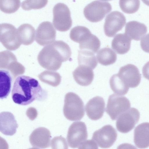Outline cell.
I'll return each instance as SVG.
<instances>
[{
    "label": "cell",
    "mask_w": 149,
    "mask_h": 149,
    "mask_svg": "<svg viewBox=\"0 0 149 149\" xmlns=\"http://www.w3.org/2000/svg\"><path fill=\"white\" fill-rule=\"evenodd\" d=\"M130 106V101L125 97L113 94L109 97L106 111L114 120L129 109Z\"/></svg>",
    "instance_id": "obj_6"
},
{
    "label": "cell",
    "mask_w": 149,
    "mask_h": 149,
    "mask_svg": "<svg viewBox=\"0 0 149 149\" xmlns=\"http://www.w3.org/2000/svg\"><path fill=\"white\" fill-rule=\"evenodd\" d=\"M87 137V128L84 122H74L69 127L67 139L68 144L70 147L78 148L86 140Z\"/></svg>",
    "instance_id": "obj_7"
},
{
    "label": "cell",
    "mask_w": 149,
    "mask_h": 149,
    "mask_svg": "<svg viewBox=\"0 0 149 149\" xmlns=\"http://www.w3.org/2000/svg\"><path fill=\"white\" fill-rule=\"evenodd\" d=\"M101 1H111V0H100Z\"/></svg>",
    "instance_id": "obj_34"
},
{
    "label": "cell",
    "mask_w": 149,
    "mask_h": 149,
    "mask_svg": "<svg viewBox=\"0 0 149 149\" xmlns=\"http://www.w3.org/2000/svg\"><path fill=\"white\" fill-rule=\"evenodd\" d=\"M63 112L65 118L70 120H81L85 114L83 101L75 93L73 92L67 93L65 96Z\"/></svg>",
    "instance_id": "obj_3"
},
{
    "label": "cell",
    "mask_w": 149,
    "mask_h": 149,
    "mask_svg": "<svg viewBox=\"0 0 149 149\" xmlns=\"http://www.w3.org/2000/svg\"><path fill=\"white\" fill-rule=\"evenodd\" d=\"M111 9V5L109 3L95 0L88 4L84 8L83 12L88 20L96 22L101 21Z\"/></svg>",
    "instance_id": "obj_5"
},
{
    "label": "cell",
    "mask_w": 149,
    "mask_h": 149,
    "mask_svg": "<svg viewBox=\"0 0 149 149\" xmlns=\"http://www.w3.org/2000/svg\"><path fill=\"white\" fill-rule=\"evenodd\" d=\"M119 6L124 13L129 14L137 12L140 5L139 0H119Z\"/></svg>",
    "instance_id": "obj_28"
},
{
    "label": "cell",
    "mask_w": 149,
    "mask_h": 149,
    "mask_svg": "<svg viewBox=\"0 0 149 149\" xmlns=\"http://www.w3.org/2000/svg\"><path fill=\"white\" fill-rule=\"evenodd\" d=\"M14 116L9 112L0 113V132L7 136H12L16 132L18 127Z\"/></svg>",
    "instance_id": "obj_15"
},
{
    "label": "cell",
    "mask_w": 149,
    "mask_h": 149,
    "mask_svg": "<svg viewBox=\"0 0 149 149\" xmlns=\"http://www.w3.org/2000/svg\"><path fill=\"white\" fill-rule=\"evenodd\" d=\"M145 4L149 6V0H141Z\"/></svg>",
    "instance_id": "obj_33"
},
{
    "label": "cell",
    "mask_w": 149,
    "mask_h": 149,
    "mask_svg": "<svg viewBox=\"0 0 149 149\" xmlns=\"http://www.w3.org/2000/svg\"><path fill=\"white\" fill-rule=\"evenodd\" d=\"M71 51L69 46L61 40H56L43 48L37 57L40 65L44 68L55 71L62 63L70 59Z\"/></svg>",
    "instance_id": "obj_2"
},
{
    "label": "cell",
    "mask_w": 149,
    "mask_h": 149,
    "mask_svg": "<svg viewBox=\"0 0 149 149\" xmlns=\"http://www.w3.org/2000/svg\"><path fill=\"white\" fill-rule=\"evenodd\" d=\"M18 29L25 38V45H29L33 42L35 39V30L32 25L28 24H23Z\"/></svg>",
    "instance_id": "obj_29"
},
{
    "label": "cell",
    "mask_w": 149,
    "mask_h": 149,
    "mask_svg": "<svg viewBox=\"0 0 149 149\" xmlns=\"http://www.w3.org/2000/svg\"><path fill=\"white\" fill-rule=\"evenodd\" d=\"M140 117L138 110L131 108L122 113L117 118L116 126L120 132L126 133L131 131L138 123Z\"/></svg>",
    "instance_id": "obj_8"
},
{
    "label": "cell",
    "mask_w": 149,
    "mask_h": 149,
    "mask_svg": "<svg viewBox=\"0 0 149 149\" xmlns=\"http://www.w3.org/2000/svg\"><path fill=\"white\" fill-rule=\"evenodd\" d=\"M132 39L125 33H118L113 39L111 47L118 54H123L130 50Z\"/></svg>",
    "instance_id": "obj_19"
},
{
    "label": "cell",
    "mask_w": 149,
    "mask_h": 149,
    "mask_svg": "<svg viewBox=\"0 0 149 149\" xmlns=\"http://www.w3.org/2000/svg\"><path fill=\"white\" fill-rule=\"evenodd\" d=\"M51 133L49 130L41 127L35 129L30 136L32 146L36 148H45L50 146Z\"/></svg>",
    "instance_id": "obj_14"
},
{
    "label": "cell",
    "mask_w": 149,
    "mask_h": 149,
    "mask_svg": "<svg viewBox=\"0 0 149 149\" xmlns=\"http://www.w3.org/2000/svg\"><path fill=\"white\" fill-rule=\"evenodd\" d=\"M20 0H0V10L7 14L13 13L19 8Z\"/></svg>",
    "instance_id": "obj_27"
},
{
    "label": "cell",
    "mask_w": 149,
    "mask_h": 149,
    "mask_svg": "<svg viewBox=\"0 0 149 149\" xmlns=\"http://www.w3.org/2000/svg\"><path fill=\"white\" fill-rule=\"evenodd\" d=\"M13 81L11 73L9 71L0 69V99L6 98L9 94Z\"/></svg>",
    "instance_id": "obj_20"
},
{
    "label": "cell",
    "mask_w": 149,
    "mask_h": 149,
    "mask_svg": "<svg viewBox=\"0 0 149 149\" xmlns=\"http://www.w3.org/2000/svg\"><path fill=\"white\" fill-rule=\"evenodd\" d=\"M72 74L76 82L83 86L90 85L94 77L93 69L85 65H79L72 72Z\"/></svg>",
    "instance_id": "obj_16"
},
{
    "label": "cell",
    "mask_w": 149,
    "mask_h": 149,
    "mask_svg": "<svg viewBox=\"0 0 149 149\" xmlns=\"http://www.w3.org/2000/svg\"><path fill=\"white\" fill-rule=\"evenodd\" d=\"M96 56L99 63L105 66L113 64L117 59L116 53L109 47H104L100 49L97 52Z\"/></svg>",
    "instance_id": "obj_22"
},
{
    "label": "cell",
    "mask_w": 149,
    "mask_h": 149,
    "mask_svg": "<svg viewBox=\"0 0 149 149\" xmlns=\"http://www.w3.org/2000/svg\"><path fill=\"white\" fill-rule=\"evenodd\" d=\"M79 44V49L90 50L95 54L99 50L101 45L99 39L93 34L87 40Z\"/></svg>",
    "instance_id": "obj_26"
},
{
    "label": "cell",
    "mask_w": 149,
    "mask_h": 149,
    "mask_svg": "<svg viewBox=\"0 0 149 149\" xmlns=\"http://www.w3.org/2000/svg\"><path fill=\"white\" fill-rule=\"evenodd\" d=\"M149 123L145 122L139 124L135 128L134 141L139 148H145L149 146Z\"/></svg>",
    "instance_id": "obj_17"
},
{
    "label": "cell",
    "mask_w": 149,
    "mask_h": 149,
    "mask_svg": "<svg viewBox=\"0 0 149 149\" xmlns=\"http://www.w3.org/2000/svg\"><path fill=\"white\" fill-rule=\"evenodd\" d=\"M56 31L51 22H42L37 28L36 40L39 45L45 46L53 42L56 39Z\"/></svg>",
    "instance_id": "obj_11"
},
{
    "label": "cell",
    "mask_w": 149,
    "mask_h": 149,
    "mask_svg": "<svg viewBox=\"0 0 149 149\" xmlns=\"http://www.w3.org/2000/svg\"><path fill=\"white\" fill-rule=\"evenodd\" d=\"M103 98L97 96L90 100L86 104L85 110L89 118L93 120L100 119L103 115L105 108Z\"/></svg>",
    "instance_id": "obj_13"
},
{
    "label": "cell",
    "mask_w": 149,
    "mask_h": 149,
    "mask_svg": "<svg viewBox=\"0 0 149 149\" xmlns=\"http://www.w3.org/2000/svg\"><path fill=\"white\" fill-rule=\"evenodd\" d=\"M47 97V92L35 79L19 75L15 79L12 91V98L15 103L26 105L36 100H44Z\"/></svg>",
    "instance_id": "obj_1"
},
{
    "label": "cell",
    "mask_w": 149,
    "mask_h": 149,
    "mask_svg": "<svg viewBox=\"0 0 149 149\" xmlns=\"http://www.w3.org/2000/svg\"><path fill=\"white\" fill-rule=\"evenodd\" d=\"M53 23L58 31L65 32L69 30L72 25L71 13L68 6L61 3L56 4L53 10Z\"/></svg>",
    "instance_id": "obj_4"
},
{
    "label": "cell",
    "mask_w": 149,
    "mask_h": 149,
    "mask_svg": "<svg viewBox=\"0 0 149 149\" xmlns=\"http://www.w3.org/2000/svg\"><path fill=\"white\" fill-rule=\"evenodd\" d=\"M47 2L48 0H25L22 2L21 7L25 10L40 9L45 7Z\"/></svg>",
    "instance_id": "obj_30"
},
{
    "label": "cell",
    "mask_w": 149,
    "mask_h": 149,
    "mask_svg": "<svg viewBox=\"0 0 149 149\" xmlns=\"http://www.w3.org/2000/svg\"><path fill=\"white\" fill-rule=\"evenodd\" d=\"M118 74L129 88L136 87L140 82L141 74L134 65L129 64L121 67Z\"/></svg>",
    "instance_id": "obj_12"
},
{
    "label": "cell",
    "mask_w": 149,
    "mask_h": 149,
    "mask_svg": "<svg viewBox=\"0 0 149 149\" xmlns=\"http://www.w3.org/2000/svg\"><path fill=\"white\" fill-rule=\"evenodd\" d=\"M92 34L87 28L78 26L74 27L71 30L70 36L72 40L79 44L86 40Z\"/></svg>",
    "instance_id": "obj_23"
},
{
    "label": "cell",
    "mask_w": 149,
    "mask_h": 149,
    "mask_svg": "<svg viewBox=\"0 0 149 149\" xmlns=\"http://www.w3.org/2000/svg\"><path fill=\"white\" fill-rule=\"evenodd\" d=\"M65 139L61 136L54 138L51 141V146L52 149H68V146Z\"/></svg>",
    "instance_id": "obj_31"
},
{
    "label": "cell",
    "mask_w": 149,
    "mask_h": 149,
    "mask_svg": "<svg viewBox=\"0 0 149 149\" xmlns=\"http://www.w3.org/2000/svg\"><path fill=\"white\" fill-rule=\"evenodd\" d=\"M147 31V27L145 24L133 21L126 24L125 33L132 40L139 41L144 36Z\"/></svg>",
    "instance_id": "obj_18"
},
{
    "label": "cell",
    "mask_w": 149,
    "mask_h": 149,
    "mask_svg": "<svg viewBox=\"0 0 149 149\" xmlns=\"http://www.w3.org/2000/svg\"><path fill=\"white\" fill-rule=\"evenodd\" d=\"M78 148L79 149H97L98 147L96 143L92 139L91 140H86Z\"/></svg>",
    "instance_id": "obj_32"
},
{
    "label": "cell",
    "mask_w": 149,
    "mask_h": 149,
    "mask_svg": "<svg viewBox=\"0 0 149 149\" xmlns=\"http://www.w3.org/2000/svg\"><path fill=\"white\" fill-rule=\"evenodd\" d=\"M126 19L124 15L118 11H113L107 16L104 26L105 35L113 37L121 30L126 23Z\"/></svg>",
    "instance_id": "obj_10"
},
{
    "label": "cell",
    "mask_w": 149,
    "mask_h": 149,
    "mask_svg": "<svg viewBox=\"0 0 149 149\" xmlns=\"http://www.w3.org/2000/svg\"><path fill=\"white\" fill-rule=\"evenodd\" d=\"M38 77L42 82L53 87L58 86L61 81L60 75L55 71H44L38 75Z\"/></svg>",
    "instance_id": "obj_25"
},
{
    "label": "cell",
    "mask_w": 149,
    "mask_h": 149,
    "mask_svg": "<svg viewBox=\"0 0 149 149\" xmlns=\"http://www.w3.org/2000/svg\"><path fill=\"white\" fill-rule=\"evenodd\" d=\"M111 88L117 95H124L127 93L129 88L126 85L118 74L113 75L109 81Z\"/></svg>",
    "instance_id": "obj_24"
},
{
    "label": "cell",
    "mask_w": 149,
    "mask_h": 149,
    "mask_svg": "<svg viewBox=\"0 0 149 149\" xmlns=\"http://www.w3.org/2000/svg\"><path fill=\"white\" fill-rule=\"evenodd\" d=\"M117 134L115 129L111 125H105L95 131L92 139L102 148H108L112 146L116 141Z\"/></svg>",
    "instance_id": "obj_9"
},
{
    "label": "cell",
    "mask_w": 149,
    "mask_h": 149,
    "mask_svg": "<svg viewBox=\"0 0 149 149\" xmlns=\"http://www.w3.org/2000/svg\"><path fill=\"white\" fill-rule=\"evenodd\" d=\"M78 61L79 65H85L95 69L97 64V61L95 53L86 49H80L78 51Z\"/></svg>",
    "instance_id": "obj_21"
}]
</instances>
